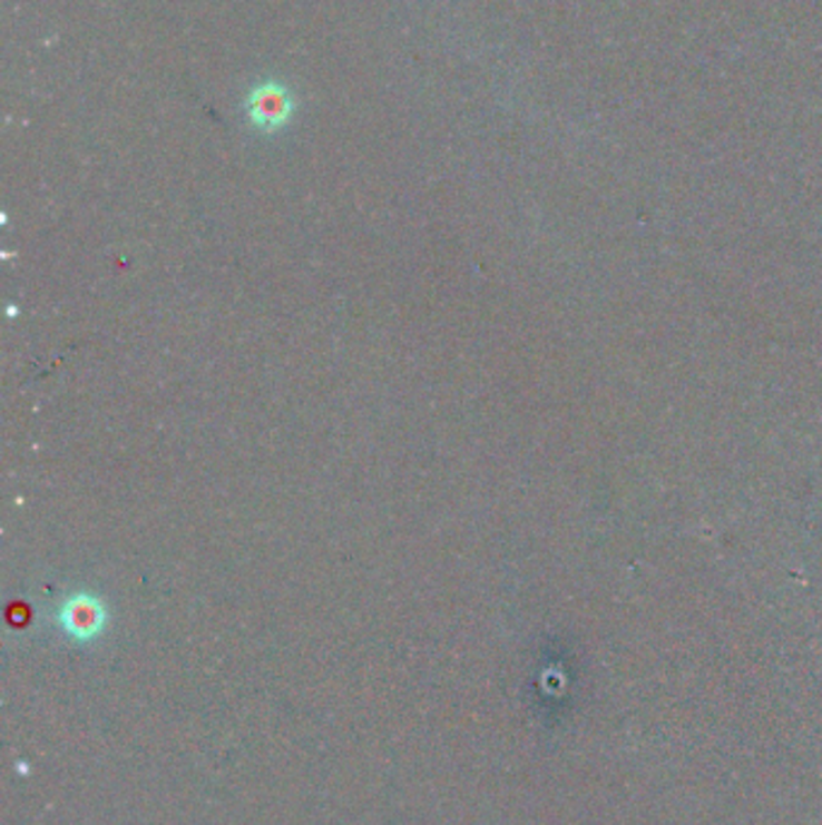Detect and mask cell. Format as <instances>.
<instances>
[{
    "label": "cell",
    "instance_id": "obj_2",
    "mask_svg": "<svg viewBox=\"0 0 822 825\" xmlns=\"http://www.w3.org/2000/svg\"><path fill=\"white\" fill-rule=\"evenodd\" d=\"M66 622L72 632L78 635H90L99 628V606L90 599H76L66 608Z\"/></svg>",
    "mask_w": 822,
    "mask_h": 825
},
{
    "label": "cell",
    "instance_id": "obj_1",
    "mask_svg": "<svg viewBox=\"0 0 822 825\" xmlns=\"http://www.w3.org/2000/svg\"><path fill=\"white\" fill-rule=\"evenodd\" d=\"M246 114L258 130L273 134V130L287 126V121L292 119V114H295V99H292L285 85L263 82L248 92Z\"/></svg>",
    "mask_w": 822,
    "mask_h": 825
}]
</instances>
